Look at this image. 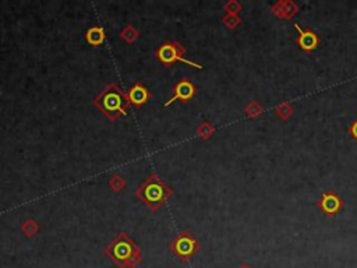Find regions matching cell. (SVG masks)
<instances>
[{
  "label": "cell",
  "mask_w": 357,
  "mask_h": 268,
  "mask_svg": "<svg viewBox=\"0 0 357 268\" xmlns=\"http://www.w3.org/2000/svg\"><path fill=\"white\" fill-rule=\"evenodd\" d=\"M21 231L27 237H34L39 232V225H38V222L35 220L28 218V220L22 222Z\"/></svg>",
  "instance_id": "8fae6325"
},
{
  "label": "cell",
  "mask_w": 357,
  "mask_h": 268,
  "mask_svg": "<svg viewBox=\"0 0 357 268\" xmlns=\"http://www.w3.org/2000/svg\"><path fill=\"white\" fill-rule=\"evenodd\" d=\"M197 133H198V136H200L201 138L207 140V138H210V137L214 134V129L211 127V125L208 123V121H204V123H202V125L198 127Z\"/></svg>",
  "instance_id": "4fadbf2b"
},
{
  "label": "cell",
  "mask_w": 357,
  "mask_h": 268,
  "mask_svg": "<svg viewBox=\"0 0 357 268\" xmlns=\"http://www.w3.org/2000/svg\"><path fill=\"white\" fill-rule=\"evenodd\" d=\"M349 133H350V136L354 138V140H357V120H354L350 125V127H349Z\"/></svg>",
  "instance_id": "2e32d148"
},
{
  "label": "cell",
  "mask_w": 357,
  "mask_h": 268,
  "mask_svg": "<svg viewBox=\"0 0 357 268\" xmlns=\"http://www.w3.org/2000/svg\"><path fill=\"white\" fill-rule=\"evenodd\" d=\"M239 268H252V267L251 265H248V264H242Z\"/></svg>",
  "instance_id": "e0dca14e"
},
{
  "label": "cell",
  "mask_w": 357,
  "mask_h": 268,
  "mask_svg": "<svg viewBox=\"0 0 357 268\" xmlns=\"http://www.w3.org/2000/svg\"><path fill=\"white\" fill-rule=\"evenodd\" d=\"M239 9H240V6H239V3H236V2H231V3H227V5L225 6V10L227 11V13H231V14L237 13Z\"/></svg>",
  "instance_id": "9a60e30c"
},
{
  "label": "cell",
  "mask_w": 357,
  "mask_h": 268,
  "mask_svg": "<svg viewBox=\"0 0 357 268\" xmlns=\"http://www.w3.org/2000/svg\"><path fill=\"white\" fill-rule=\"evenodd\" d=\"M172 254L184 263L190 261L201 250L200 242L190 232H182L169 245Z\"/></svg>",
  "instance_id": "5b68a950"
},
{
  "label": "cell",
  "mask_w": 357,
  "mask_h": 268,
  "mask_svg": "<svg viewBox=\"0 0 357 268\" xmlns=\"http://www.w3.org/2000/svg\"><path fill=\"white\" fill-rule=\"evenodd\" d=\"M294 28L299 31V38H297V43L299 46L304 51V52H311L314 51L315 47L318 46L320 39L317 37V34L311 30H301L299 24H294Z\"/></svg>",
  "instance_id": "9c48e42d"
},
{
  "label": "cell",
  "mask_w": 357,
  "mask_h": 268,
  "mask_svg": "<svg viewBox=\"0 0 357 268\" xmlns=\"http://www.w3.org/2000/svg\"><path fill=\"white\" fill-rule=\"evenodd\" d=\"M127 101L129 104L134 108H141L147 104L148 101L151 100V92L149 89L142 84V83H136L130 87V89L126 92Z\"/></svg>",
  "instance_id": "52a82bcc"
},
{
  "label": "cell",
  "mask_w": 357,
  "mask_h": 268,
  "mask_svg": "<svg viewBox=\"0 0 357 268\" xmlns=\"http://www.w3.org/2000/svg\"><path fill=\"white\" fill-rule=\"evenodd\" d=\"M106 32L102 26H94L89 28L88 31L85 32V41L91 45V46H100L102 43L105 42Z\"/></svg>",
  "instance_id": "30bf717a"
},
{
  "label": "cell",
  "mask_w": 357,
  "mask_h": 268,
  "mask_svg": "<svg viewBox=\"0 0 357 268\" xmlns=\"http://www.w3.org/2000/svg\"><path fill=\"white\" fill-rule=\"evenodd\" d=\"M342 200L334 191H325L320 201V208L326 215H335L342 208Z\"/></svg>",
  "instance_id": "ba28073f"
},
{
  "label": "cell",
  "mask_w": 357,
  "mask_h": 268,
  "mask_svg": "<svg viewBox=\"0 0 357 268\" xmlns=\"http://www.w3.org/2000/svg\"><path fill=\"white\" fill-rule=\"evenodd\" d=\"M197 94V87L190 79H180L173 85V95L169 98L165 106L172 105L176 101H180L183 104H189Z\"/></svg>",
  "instance_id": "8992f818"
},
{
  "label": "cell",
  "mask_w": 357,
  "mask_h": 268,
  "mask_svg": "<svg viewBox=\"0 0 357 268\" xmlns=\"http://www.w3.org/2000/svg\"><path fill=\"white\" fill-rule=\"evenodd\" d=\"M109 186H111L115 191H120V190L124 187V180H123V178H121L120 175H113V178H112L111 182H109Z\"/></svg>",
  "instance_id": "5bb4252c"
},
{
  "label": "cell",
  "mask_w": 357,
  "mask_h": 268,
  "mask_svg": "<svg viewBox=\"0 0 357 268\" xmlns=\"http://www.w3.org/2000/svg\"><path fill=\"white\" fill-rule=\"evenodd\" d=\"M184 55H186V47L177 41H166L155 51V56H157L158 62L163 64V66H166V67L173 66L177 62H183L184 64H187L190 67L202 70V64L191 62L189 59L184 58Z\"/></svg>",
  "instance_id": "277c9868"
},
{
  "label": "cell",
  "mask_w": 357,
  "mask_h": 268,
  "mask_svg": "<svg viewBox=\"0 0 357 268\" xmlns=\"http://www.w3.org/2000/svg\"><path fill=\"white\" fill-rule=\"evenodd\" d=\"M105 254L121 268H137L141 264V247L124 232L112 239L105 247Z\"/></svg>",
  "instance_id": "6da1fadb"
},
{
  "label": "cell",
  "mask_w": 357,
  "mask_h": 268,
  "mask_svg": "<svg viewBox=\"0 0 357 268\" xmlns=\"http://www.w3.org/2000/svg\"><path fill=\"white\" fill-rule=\"evenodd\" d=\"M173 194V189L159 175L151 174L148 179L138 186L136 197L151 211H158Z\"/></svg>",
  "instance_id": "3957f363"
},
{
  "label": "cell",
  "mask_w": 357,
  "mask_h": 268,
  "mask_svg": "<svg viewBox=\"0 0 357 268\" xmlns=\"http://www.w3.org/2000/svg\"><path fill=\"white\" fill-rule=\"evenodd\" d=\"M92 104L111 121H116L121 116H126L127 109L130 106L126 92L116 83L106 85L104 91L95 96Z\"/></svg>",
  "instance_id": "7a4b0ae2"
},
{
  "label": "cell",
  "mask_w": 357,
  "mask_h": 268,
  "mask_svg": "<svg viewBox=\"0 0 357 268\" xmlns=\"http://www.w3.org/2000/svg\"><path fill=\"white\" fill-rule=\"evenodd\" d=\"M120 38L127 43H133L138 38V31L133 24H127L120 31Z\"/></svg>",
  "instance_id": "7c38bea8"
}]
</instances>
